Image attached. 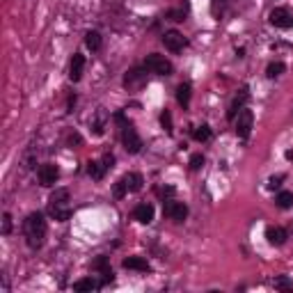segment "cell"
<instances>
[{
	"instance_id": "cell-29",
	"label": "cell",
	"mask_w": 293,
	"mask_h": 293,
	"mask_svg": "<svg viewBox=\"0 0 293 293\" xmlns=\"http://www.w3.org/2000/svg\"><path fill=\"white\" fill-rule=\"evenodd\" d=\"M160 126H163L169 135L174 133V129H172V114H169V110H163V112H160Z\"/></svg>"
},
{
	"instance_id": "cell-37",
	"label": "cell",
	"mask_w": 293,
	"mask_h": 293,
	"mask_svg": "<svg viewBox=\"0 0 293 293\" xmlns=\"http://www.w3.org/2000/svg\"><path fill=\"white\" fill-rule=\"evenodd\" d=\"M74 105H76V94L69 96V112H71V108H74Z\"/></svg>"
},
{
	"instance_id": "cell-8",
	"label": "cell",
	"mask_w": 293,
	"mask_h": 293,
	"mask_svg": "<svg viewBox=\"0 0 293 293\" xmlns=\"http://www.w3.org/2000/svg\"><path fill=\"white\" fill-rule=\"evenodd\" d=\"M37 179H39V184L44 186V188H50V186H55L57 179H60V167L55 163H44L37 169Z\"/></svg>"
},
{
	"instance_id": "cell-7",
	"label": "cell",
	"mask_w": 293,
	"mask_h": 293,
	"mask_svg": "<svg viewBox=\"0 0 293 293\" xmlns=\"http://www.w3.org/2000/svg\"><path fill=\"white\" fill-rule=\"evenodd\" d=\"M268 21H270V25H275L279 30H288V28H293V12L288 7H275L270 12Z\"/></svg>"
},
{
	"instance_id": "cell-15",
	"label": "cell",
	"mask_w": 293,
	"mask_h": 293,
	"mask_svg": "<svg viewBox=\"0 0 293 293\" xmlns=\"http://www.w3.org/2000/svg\"><path fill=\"white\" fill-rule=\"evenodd\" d=\"M122 266H124L126 270H138V273H149L151 270L149 261L144 257H126L124 261H122Z\"/></svg>"
},
{
	"instance_id": "cell-16",
	"label": "cell",
	"mask_w": 293,
	"mask_h": 293,
	"mask_svg": "<svg viewBox=\"0 0 293 293\" xmlns=\"http://www.w3.org/2000/svg\"><path fill=\"white\" fill-rule=\"evenodd\" d=\"M101 288H103V284H101V279H96L94 275L74 282V291H78V293H83V291H101Z\"/></svg>"
},
{
	"instance_id": "cell-34",
	"label": "cell",
	"mask_w": 293,
	"mask_h": 293,
	"mask_svg": "<svg viewBox=\"0 0 293 293\" xmlns=\"http://www.w3.org/2000/svg\"><path fill=\"white\" fill-rule=\"evenodd\" d=\"M101 160H103V163H105V167H108V169H110V167H112V165H114V156H112V154H105V156H103V158H101Z\"/></svg>"
},
{
	"instance_id": "cell-18",
	"label": "cell",
	"mask_w": 293,
	"mask_h": 293,
	"mask_svg": "<svg viewBox=\"0 0 293 293\" xmlns=\"http://www.w3.org/2000/svg\"><path fill=\"white\" fill-rule=\"evenodd\" d=\"M190 96H193V87H190V83H181L179 87H177V101H179V105L184 110L190 108Z\"/></svg>"
},
{
	"instance_id": "cell-31",
	"label": "cell",
	"mask_w": 293,
	"mask_h": 293,
	"mask_svg": "<svg viewBox=\"0 0 293 293\" xmlns=\"http://www.w3.org/2000/svg\"><path fill=\"white\" fill-rule=\"evenodd\" d=\"M204 160H206V158H204V156L202 154H199V151H197V154H193V156H190V169H193V172H197V169H202L204 167Z\"/></svg>"
},
{
	"instance_id": "cell-5",
	"label": "cell",
	"mask_w": 293,
	"mask_h": 293,
	"mask_svg": "<svg viewBox=\"0 0 293 293\" xmlns=\"http://www.w3.org/2000/svg\"><path fill=\"white\" fill-rule=\"evenodd\" d=\"M254 129V114L250 108H243L239 114H236V120H233V131L239 135L241 140H248L250 133Z\"/></svg>"
},
{
	"instance_id": "cell-11",
	"label": "cell",
	"mask_w": 293,
	"mask_h": 293,
	"mask_svg": "<svg viewBox=\"0 0 293 293\" xmlns=\"http://www.w3.org/2000/svg\"><path fill=\"white\" fill-rule=\"evenodd\" d=\"M147 85V69H131V71H126V76H124V87L126 90H140V87H144Z\"/></svg>"
},
{
	"instance_id": "cell-23",
	"label": "cell",
	"mask_w": 293,
	"mask_h": 293,
	"mask_svg": "<svg viewBox=\"0 0 293 293\" xmlns=\"http://www.w3.org/2000/svg\"><path fill=\"white\" fill-rule=\"evenodd\" d=\"M211 135H213V133H211V126L209 124H202V126H197V129L193 131V138L197 140V142H209Z\"/></svg>"
},
{
	"instance_id": "cell-22",
	"label": "cell",
	"mask_w": 293,
	"mask_h": 293,
	"mask_svg": "<svg viewBox=\"0 0 293 293\" xmlns=\"http://www.w3.org/2000/svg\"><path fill=\"white\" fill-rule=\"evenodd\" d=\"M126 195H129V186H126V179L122 177V179H117V181H114V186H112V197L114 199H124Z\"/></svg>"
},
{
	"instance_id": "cell-30",
	"label": "cell",
	"mask_w": 293,
	"mask_h": 293,
	"mask_svg": "<svg viewBox=\"0 0 293 293\" xmlns=\"http://www.w3.org/2000/svg\"><path fill=\"white\" fill-rule=\"evenodd\" d=\"M103 120H105V114L99 112V117L94 122H90V129L94 131V135H103Z\"/></svg>"
},
{
	"instance_id": "cell-35",
	"label": "cell",
	"mask_w": 293,
	"mask_h": 293,
	"mask_svg": "<svg viewBox=\"0 0 293 293\" xmlns=\"http://www.w3.org/2000/svg\"><path fill=\"white\" fill-rule=\"evenodd\" d=\"M80 142H83V140H80V135H78V133H71V135H69V144H71V147H74V144L78 147Z\"/></svg>"
},
{
	"instance_id": "cell-38",
	"label": "cell",
	"mask_w": 293,
	"mask_h": 293,
	"mask_svg": "<svg viewBox=\"0 0 293 293\" xmlns=\"http://www.w3.org/2000/svg\"><path fill=\"white\" fill-rule=\"evenodd\" d=\"M286 158H288V160H293V151H291V149L286 151Z\"/></svg>"
},
{
	"instance_id": "cell-25",
	"label": "cell",
	"mask_w": 293,
	"mask_h": 293,
	"mask_svg": "<svg viewBox=\"0 0 293 293\" xmlns=\"http://www.w3.org/2000/svg\"><path fill=\"white\" fill-rule=\"evenodd\" d=\"M284 71H286V65H284V62H270L268 69H266V76H268V78H279Z\"/></svg>"
},
{
	"instance_id": "cell-28",
	"label": "cell",
	"mask_w": 293,
	"mask_h": 293,
	"mask_svg": "<svg viewBox=\"0 0 293 293\" xmlns=\"http://www.w3.org/2000/svg\"><path fill=\"white\" fill-rule=\"evenodd\" d=\"M224 7H227V0H211V14H213L215 19H220V16H222Z\"/></svg>"
},
{
	"instance_id": "cell-6",
	"label": "cell",
	"mask_w": 293,
	"mask_h": 293,
	"mask_svg": "<svg viewBox=\"0 0 293 293\" xmlns=\"http://www.w3.org/2000/svg\"><path fill=\"white\" fill-rule=\"evenodd\" d=\"M92 270H94V273H99L101 284H103V286H108V284H112V282H114L112 266H110L108 257H103V254H99V257H96L94 261H92Z\"/></svg>"
},
{
	"instance_id": "cell-20",
	"label": "cell",
	"mask_w": 293,
	"mask_h": 293,
	"mask_svg": "<svg viewBox=\"0 0 293 293\" xmlns=\"http://www.w3.org/2000/svg\"><path fill=\"white\" fill-rule=\"evenodd\" d=\"M124 179H126V186H129V193H140V190H142L144 179H142V174H140V172L124 174Z\"/></svg>"
},
{
	"instance_id": "cell-4",
	"label": "cell",
	"mask_w": 293,
	"mask_h": 293,
	"mask_svg": "<svg viewBox=\"0 0 293 293\" xmlns=\"http://www.w3.org/2000/svg\"><path fill=\"white\" fill-rule=\"evenodd\" d=\"M144 69L149 71V74H156V76H172L174 67L165 55L149 53L147 57H144Z\"/></svg>"
},
{
	"instance_id": "cell-14",
	"label": "cell",
	"mask_w": 293,
	"mask_h": 293,
	"mask_svg": "<svg viewBox=\"0 0 293 293\" xmlns=\"http://www.w3.org/2000/svg\"><path fill=\"white\" fill-rule=\"evenodd\" d=\"M83 71H85V55L74 53L71 65H69V78H71V83H78V80L83 78Z\"/></svg>"
},
{
	"instance_id": "cell-17",
	"label": "cell",
	"mask_w": 293,
	"mask_h": 293,
	"mask_svg": "<svg viewBox=\"0 0 293 293\" xmlns=\"http://www.w3.org/2000/svg\"><path fill=\"white\" fill-rule=\"evenodd\" d=\"M266 239H268L270 245L279 248V245L286 243L288 233H286V229H284V227H268V229H266Z\"/></svg>"
},
{
	"instance_id": "cell-33",
	"label": "cell",
	"mask_w": 293,
	"mask_h": 293,
	"mask_svg": "<svg viewBox=\"0 0 293 293\" xmlns=\"http://www.w3.org/2000/svg\"><path fill=\"white\" fill-rule=\"evenodd\" d=\"M12 233V215L5 213L3 215V236H10Z\"/></svg>"
},
{
	"instance_id": "cell-21",
	"label": "cell",
	"mask_w": 293,
	"mask_h": 293,
	"mask_svg": "<svg viewBox=\"0 0 293 293\" xmlns=\"http://www.w3.org/2000/svg\"><path fill=\"white\" fill-rule=\"evenodd\" d=\"M275 206L282 211L291 209L293 206V193H288V190H282V193H277V197H275Z\"/></svg>"
},
{
	"instance_id": "cell-12",
	"label": "cell",
	"mask_w": 293,
	"mask_h": 293,
	"mask_svg": "<svg viewBox=\"0 0 293 293\" xmlns=\"http://www.w3.org/2000/svg\"><path fill=\"white\" fill-rule=\"evenodd\" d=\"M154 215H156V209H154V204H149V202H142L133 209V218L140 224H151L154 222Z\"/></svg>"
},
{
	"instance_id": "cell-10",
	"label": "cell",
	"mask_w": 293,
	"mask_h": 293,
	"mask_svg": "<svg viewBox=\"0 0 293 293\" xmlns=\"http://www.w3.org/2000/svg\"><path fill=\"white\" fill-rule=\"evenodd\" d=\"M163 46L169 50V53H179L188 46V39L181 35L179 30H165L163 32Z\"/></svg>"
},
{
	"instance_id": "cell-27",
	"label": "cell",
	"mask_w": 293,
	"mask_h": 293,
	"mask_svg": "<svg viewBox=\"0 0 293 293\" xmlns=\"http://www.w3.org/2000/svg\"><path fill=\"white\" fill-rule=\"evenodd\" d=\"M186 12H188V7H181V10H167V14H165V19L174 21V23H181V21H186Z\"/></svg>"
},
{
	"instance_id": "cell-13",
	"label": "cell",
	"mask_w": 293,
	"mask_h": 293,
	"mask_svg": "<svg viewBox=\"0 0 293 293\" xmlns=\"http://www.w3.org/2000/svg\"><path fill=\"white\" fill-rule=\"evenodd\" d=\"M248 99H250L248 87H243V90H241V94H236V96H233V101H231V103H229V108H227V120H229V122H233V120H236V114H239L241 110L245 108Z\"/></svg>"
},
{
	"instance_id": "cell-3",
	"label": "cell",
	"mask_w": 293,
	"mask_h": 293,
	"mask_svg": "<svg viewBox=\"0 0 293 293\" xmlns=\"http://www.w3.org/2000/svg\"><path fill=\"white\" fill-rule=\"evenodd\" d=\"M114 120H117V124H120V135H122L124 149L129 151V154H140V151H142V138L138 135L133 122L126 120L124 112H117L114 114Z\"/></svg>"
},
{
	"instance_id": "cell-32",
	"label": "cell",
	"mask_w": 293,
	"mask_h": 293,
	"mask_svg": "<svg viewBox=\"0 0 293 293\" xmlns=\"http://www.w3.org/2000/svg\"><path fill=\"white\" fill-rule=\"evenodd\" d=\"M282 181H284V174H275V177H270V179H268L266 188H268V190H277L279 186H282Z\"/></svg>"
},
{
	"instance_id": "cell-9",
	"label": "cell",
	"mask_w": 293,
	"mask_h": 293,
	"mask_svg": "<svg viewBox=\"0 0 293 293\" xmlns=\"http://www.w3.org/2000/svg\"><path fill=\"white\" fill-rule=\"evenodd\" d=\"M163 211H165V215H167L169 220H174V222H184V220L188 218V206H186L184 202L165 199V202H163Z\"/></svg>"
},
{
	"instance_id": "cell-2",
	"label": "cell",
	"mask_w": 293,
	"mask_h": 293,
	"mask_svg": "<svg viewBox=\"0 0 293 293\" xmlns=\"http://www.w3.org/2000/svg\"><path fill=\"white\" fill-rule=\"evenodd\" d=\"M48 215L55 222H67L71 218V204H69V190L55 188L48 197Z\"/></svg>"
},
{
	"instance_id": "cell-26",
	"label": "cell",
	"mask_w": 293,
	"mask_h": 293,
	"mask_svg": "<svg viewBox=\"0 0 293 293\" xmlns=\"http://www.w3.org/2000/svg\"><path fill=\"white\" fill-rule=\"evenodd\" d=\"M273 286L277 288V291H293V282L286 277V275H279V277H275V282H273Z\"/></svg>"
},
{
	"instance_id": "cell-36",
	"label": "cell",
	"mask_w": 293,
	"mask_h": 293,
	"mask_svg": "<svg viewBox=\"0 0 293 293\" xmlns=\"http://www.w3.org/2000/svg\"><path fill=\"white\" fill-rule=\"evenodd\" d=\"M158 193H160V197H172V195H174V188H172V186H167V188H163V190H158Z\"/></svg>"
},
{
	"instance_id": "cell-19",
	"label": "cell",
	"mask_w": 293,
	"mask_h": 293,
	"mask_svg": "<svg viewBox=\"0 0 293 293\" xmlns=\"http://www.w3.org/2000/svg\"><path fill=\"white\" fill-rule=\"evenodd\" d=\"M105 172H108V167H105L103 160H90L87 163V174H90L94 181H101L105 177Z\"/></svg>"
},
{
	"instance_id": "cell-1",
	"label": "cell",
	"mask_w": 293,
	"mask_h": 293,
	"mask_svg": "<svg viewBox=\"0 0 293 293\" xmlns=\"http://www.w3.org/2000/svg\"><path fill=\"white\" fill-rule=\"evenodd\" d=\"M46 218L41 211H32V213L25 215L23 220V236H25V243L30 250H39L46 241Z\"/></svg>"
},
{
	"instance_id": "cell-24",
	"label": "cell",
	"mask_w": 293,
	"mask_h": 293,
	"mask_svg": "<svg viewBox=\"0 0 293 293\" xmlns=\"http://www.w3.org/2000/svg\"><path fill=\"white\" fill-rule=\"evenodd\" d=\"M85 46L90 50H99L101 48V35L96 30H90L87 35H85Z\"/></svg>"
}]
</instances>
